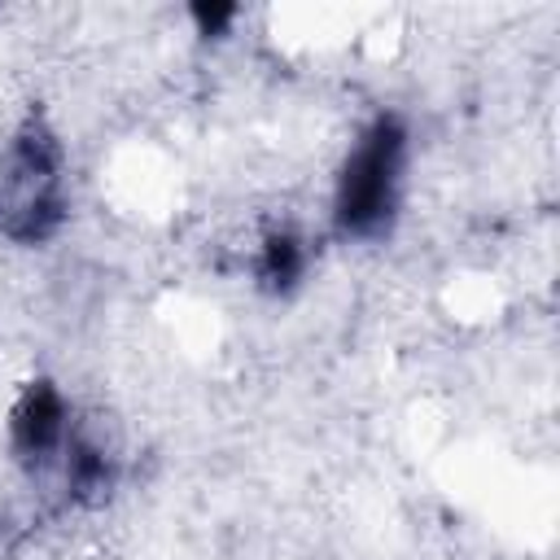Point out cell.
I'll list each match as a JSON object with an SVG mask.
<instances>
[{"mask_svg":"<svg viewBox=\"0 0 560 560\" xmlns=\"http://www.w3.org/2000/svg\"><path fill=\"white\" fill-rule=\"evenodd\" d=\"M61 140L31 118L0 153V232L22 245L48 241L66 219Z\"/></svg>","mask_w":560,"mask_h":560,"instance_id":"6da1fadb","label":"cell"},{"mask_svg":"<svg viewBox=\"0 0 560 560\" xmlns=\"http://www.w3.org/2000/svg\"><path fill=\"white\" fill-rule=\"evenodd\" d=\"M402 162H407V131L394 114H381L359 136V144L350 149L337 175L332 219L346 236H381L389 228L394 206H398Z\"/></svg>","mask_w":560,"mask_h":560,"instance_id":"7a4b0ae2","label":"cell"},{"mask_svg":"<svg viewBox=\"0 0 560 560\" xmlns=\"http://www.w3.org/2000/svg\"><path fill=\"white\" fill-rule=\"evenodd\" d=\"M66 486L88 499V494H101L109 486V464H105V451L83 442V438H66Z\"/></svg>","mask_w":560,"mask_h":560,"instance_id":"5b68a950","label":"cell"},{"mask_svg":"<svg viewBox=\"0 0 560 560\" xmlns=\"http://www.w3.org/2000/svg\"><path fill=\"white\" fill-rule=\"evenodd\" d=\"M9 438H13L18 459H26V464H44L57 451H66L70 429H66V398L57 394V385H48V381L26 385V394L13 407Z\"/></svg>","mask_w":560,"mask_h":560,"instance_id":"3957f363","label":"cell"},{"mask_svg":"<svg viewBox=\"0 0 560 560\" xmlns=\"http://www.w3.org/2000/svg\"><path fill=\"white\" fill-rule=\"evenodd\" d=\"M306 271V254H302V241L293 232H276L262 241V254H258V284L267 293H289Z\"/></svg>","mask_w":560,"mask_h":560,"instance_id":"277c9868","label":"cell"},{"mask_svg":"<svg viewBox=\"0 0 560 560\" xmlns=\"http://www.w3.org/2000/svg\"><path fill=\"white\" fill-rule=\"evenodd\" d=\"M232 18H236V4H192V22L201 26V35H219Z\"/></svg>","mask_w":560,"mask_h":560,"instance_id":"8992f818","label":"cell"}]
</instances>
